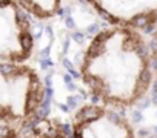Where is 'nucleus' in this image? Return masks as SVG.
I'll return each mask as SVG.
<instances>
[{
    "instance_id": "obj_11",
    "label": "nucleus",
    "mask_w": 157,
    "mask_h": 138,
    "mask_svg": "<svg viewBox=\"0 0 157 138\" xmlns=\"http://www.w3.org/2000/svg\"><path fill=\"white\" fill-rule=\"evenodd\" d=\"M132 120H134V123H139V121L142 120V112H140L139 109H134V112H132Z\"/></svg>"
},
{
    "instance_id": "obj_15",
    "label": "nucleus",
    "mask_w": 157,
    "mask_h": 138,
    "mask_svg": "<svg viewBox=\"0 0 157 138\" xmlns=\"http://www.w3.org/2000/svg\"><path fill=\"white\" fill-rule=\"evenodd\" d=\"M154 132H155V135H157V127H154Z\"/></svg>"
},
{
    "instance_id": "obj_5",
    "label": "nucleus",
    "mask_w": 157,
    "mask_h": 138,
    "mask_svg": "<svg viewBox=\"0 0 157 138\" xmlns=\"http://www.w3.org/2000/svg\"><path fill=\"white\" fill-rule=\"evenodd\" d=\"M91 5L100 8V13L108 19L128 23H134L142 16L157 11V2H94Z\"/></svg>"
},
{
    "instance_id": "obj_6",
    "label": "nucleus",
    "mask_w": 157,
    "mask_h": 138,
    "mask_svg": "<svg viewBox=\"0 0 157 138\" xmlns=\"http://www.w3.org/2000/svg\"><path fill=\"white\" fill-rule=\"evenodd\" d=\"M19 5L37 19H49L56 14L62 16L60 2H19Z\"/></svg>"
},
{
    "instance_id": "obj_14",
    "label": "nucleus",
    "mask_w": 157,
    "mask_h": 138,
    "mask_svg": "<svg viewBox=\"0 0 157 138\" xmlns=\"http://www.w3.org/2000/svg\"><path fill=\"white\" fill-rule=\"evenodd\" d=\"M154 55H155V63H157V46H155V52H154Z\"/></svg>"
},
{
    "instance_id": "obj_7",
    "label": "nucleus",
    "mask_w": 157,
    "mask_h": 138,
    "mask_svg": "<svg viewBox=\"0 0 157 138\" xmlns=\"http://www.w3.org/2000/svg\"><path fill=\"white\" fill-rule=\"evenodd\" d=\"M60 129L48 123H39L37 126L33 127L31 133L26 138H66V135L62 133Z\"/></svg>"
},
{
    "instance_id": "obj_9",
    "label": "nucleus",
    "mask_w": 157,
    "mask_h": 138,
    "mask_svg": "<svg viewBox=\"0 0 157 138\" xmlns=\"http://www.w3.org/2000/svg\"><path fill=\"white\" fill-rule=\"evenodd\" d=\"M78 101H80V95H71V97L68 98V107L74 109V107L77 106Z\"/></svg>"
},
{
    "instance_id": "obj_10",
    "label": "nucleus",
    "mask_w": 157,
    "mask_h": 138,
    "mask_svg": "<svg viewBox=\"0 0 157 138\" xmlns=\"http://www.w3.org/2000/svg\"><path fill=\"white\" fill-rule=\"evenodd\" d=\"M72 38H74L78 45H83V42H85V35H83L82 32H74V34H72Z\"/></svg>"
},
{
    "instance_id": "obj_2",
    "label": "nucleus",
    "mask_w": 157,
    "mask_h": 138,
    "mask_svg": "<svg viewBox=\"0 0 157 138\" xmlns=\"http://www.w3.org/2000/svg\"><path fill=\"white\" fill-rule=\"evenodd\" d=\"M49 95L29 64L0 63V126L20 132L36 123Z\"/></svg>"
},
{
    "instance_id": "obj_12",
    "label": "nucleus",
    "mask_w": 157,
    "mask_h": 138,
    "mask_svg": "<svg viewBox=\"0 0 157 138\" xmlns=\"http://www.w3.org/2000/svg\"><path fill=\"white\" fill-rule=\"evenodd\" d=\"M90 34H94V35H97V31H99V25L97 23H94V25H91V26H88V29H86Z\"/></svg>"
},
{
    "instance_id": "obj_8",
    "label": "nucleus",
    "mask_w": 157,
    "mask_h": 138,
    "mask_svg": "<svg viewBox=\"0 0 157 138\" xmlns=\"http://www.w3.org/2000/svg\"><path fill=\"white\" fill-rule=\"evenodd\" d=\"M0 138H19V132L0 126Z\"/></svg>"
},
{
    "instance_id": "obj_13",
    "label": "nucleus",
    "mask_w": 157,
    "mask_h": 138,
    "mask_svg": "<svg viewBox=\"0 0 157 138\" xmlns=\"http://www.w3.org/2000/svg\"><path fill=\"white\" fill-rule=\"evenodd\" d=\"M65 22H66V28H69V29L75 26V25H74V19H72V17H71L69 14L66 16V20H65Z\"/></svg>"
},
{
    "instance_id": "obj_4",
    "label": "nucleus",
    "mask_w": 157,
    "mask_h": 138,
    "mask_svg": "<svg viewBox=\"0 0 157 138\" xmlns=\"http://www.w3.org/2000/svg\"><path fill=\"white\" fill-rule=\"evenodd\" d=\"M100 109L99 115L93 120H74V138H134L126 120L119 118L116 114Z\"/></svg>"
},
{
    "instance_id": "obj_3",
    "label": "nucleus",
    "mask_w": 157,
    "mask_h": 138,
    "mask_svg": "<svg viewBox=\"0 0 157 138\" xmlns=\"http://www.w3.org/2000/svg\"><path fill=\"white\" fill-rule=\"evenodd\" d=\"M34 52V37L26 11L19 2L0 0V63L25 64Z\"/></svg>"
},
{
    "instance_id": "obj_1",
    "label": "nucleus",
    "mask_w": 157,
    "mask_h": 138,
    "mask_svg": "<svg viewBox=\"0 0 157 138\" xmlns=\"http://www.w3.org/2000/svg\"><path fill=\"white\" fill-rule=\"evenodd\" d=\"M80 69L94 100L113 107L140 101L151 85L148 46L142 34L131 28H111L97 34Z\"/></svg>"
}]
</instances>
